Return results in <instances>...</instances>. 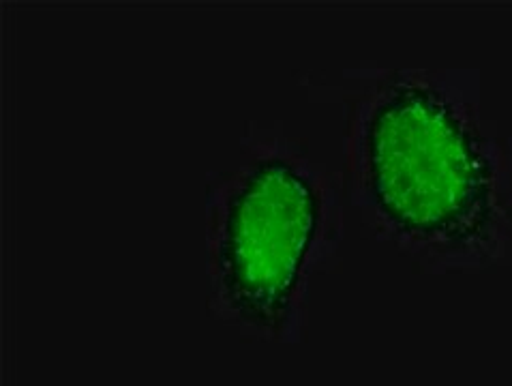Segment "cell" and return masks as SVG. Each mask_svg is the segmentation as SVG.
Returning <instances> with one entry per match:
<instances>
[{"mask_svg":"<svg viewBox=\"0 0 512 386\" xmlns=\"http://www.w3.org/2000/svg\"><path fill=\"white\" fill-rule=\"evenodd\" d=\"M345 187L365 224L418 264L483 269L512 239L506 148L474 103L429 71H384L360 88Z\"/></svg>","mask_w":512,"mask_h":386,"instance_id":"obj_1","label":"cell"},{"mask_svg":"<svg viewBox=\"0 0 512 386\" xmlns=\"http://www.w3.org/2000/svg\"><path fill=\"white\" fill-rule=\"evenodd\" d=\"M339 239L337 187L305 148L273 136L243 140L238 163L206 187L210 303L223 320L281 335Z\"/></svg>","mask_w":512,"mask_h":386,"instance_id":"obj_2","label":"cell"}]
</instances>
